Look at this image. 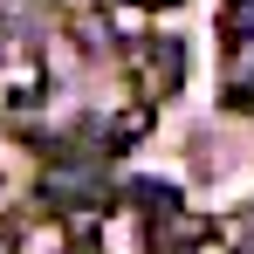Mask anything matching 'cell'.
Instances as JSON below:
<instances>
[{"label":"cell","instance_id":"1","mask_svg":"<svg viewBox=\"0 0 254 254\" xmlns=\"http://www.w3.org/2000/svg\"><path fill=\"white\" fill-rule=\"evenodd\" d=\"M130 83H137V103H158L186 83V42H165V35H144L130 42Z\"/></svg>","mask_w":254,"mask_h":254},{"label":"cell","instance_id":"2","mask_svg":"<svg viewBox=\"0 0 254 254\" xmlns=\"http://www.w3.org/2000/svg\"><path fill=\"white\" fill-rule=\"evenodd\" d=\"M83 227H89V254H151V227H144V213L130 199H110Z\"/></svg>","mask_w":254,"mask_h":254},{"label":"cell","instance_id":"3","mask_svg":"<svg viewBox=\"0 0 254 254\" xmlns=\"http://www.w3.org/2000/svg\"><path fill=\"white\" fill-rule=\"evenodd\" d=\"M137 137H151V103H124V110H110L103 144H110V151H130Z\"/></svg>","mask_w":254,"mask_h":254},{"label":"cell","instance_id":"4","mask_svg":"<svg viewBox=\"0 0 254 254\" xmlns=\"http://www.w3.org/2000/svg\"><path fill=\"white\" fill-rule=\"evenodd\" d=\"M220 35H227V42H248L254 35V0H227V7H220Z\"/></svg>","mask_w":254,"mask_h":254},{"label":"cell","instance_id":"5","mask_svg":"<svg viewBox=\"0 0 254 254\" xmlns=\"http://www.w3.org/2000/svg\"><path fill=\"white\" fill-rule=\"evenodd\" d=\"M234 103H248V110H254V76H248V83H234Z\"/></svg>","mask_w":254,"mask_h":254},{"label":"cell","instance_id":"6","mask_svg":"<svg viewBox=\"0 0 254 254\" xmlns=\"http://www.w3.org/2000/svg\"><path fill=\"white\" fill-rule=\"evenodd\" d=\"M124 7H172V0H124Z\"/></svg>","mask_w":254,"mask_h":254},{"label":"cell","instance_id":"7","mask_svg":"<svg viewBox=\"0 0 254 254\" xmlns=\"http://www.w3.org/2000/svg\"><path fill=\"white\" fill-rule=\"evenodd\" d=\"M220 7H227V0H220Z\"/></svg>","mask_w":254,"mask_h":254}]
</instances>
